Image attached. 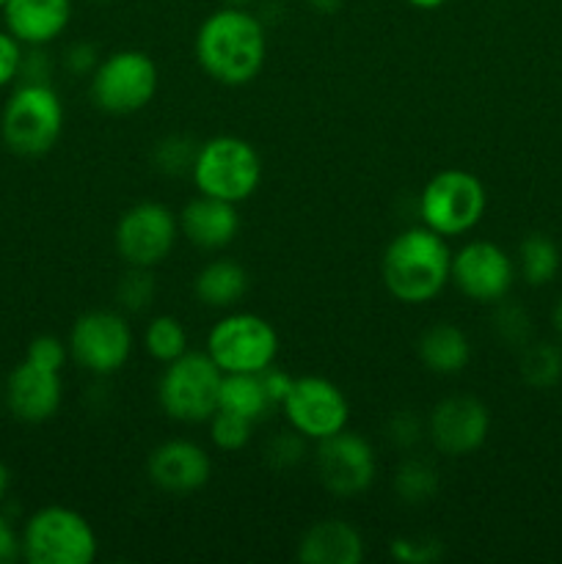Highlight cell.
Masks as SVG:
<instances>
[{
	"label": "cell",
	"mask_w": 562,
	"mask_h": 564,
	"mask_svg": "<svg viewBox=\"0 0 562 564\" xmlns=\"http://www.w3.org/2000/svg\"><path fill=\"white\" fill-rule=\"evenodd\" d=\"M264 55V25L246 6H224L198 25L196 61L215 83L246 86L262 72Z\"/></svg>",
	"instance_id": "obj_1"
},
{
	"label": "cell",
	"mask_w": 562,
	"mask_h": 564,
	"mask_svg": "<svg viewBox=\"0 0 562 564\" xmlns=\"http://www.w3.org/2000/svg\"><path fill=\"white\" fill-rule=\"evenodd\" d=\"M380 275L395 301L408 306L435 301L452 275V251L446 237L435 235L424 224L400 231L386 246Z\"/></svg>",
	"instance_id": "obj_2"
},
{
	"label": "cell",
	"mask_w": 562,
	"mask_h": 564,
	"mask_svg": "<svg viewBox=\"0 0 562 564\" xmlns=\"http://www.w3.org/2000/svg\"><path fill=\"white\" fill-rule=\"evenodd\" d=\"M191 176L204 196L240 204L259 191L262 158L246 138L215 135L198 143Z\"/></svg>",
	"instance_id": "obj_3"
},
{
	"label": "cell",
	"mask_w": 562,
	"mask_h": 564,
	"mask_svg": "<svg viewBox=\"0 0 562 564\" xmlns=\"http://www.w3.org/2000/svg\"><path fill=\"white\" fill-rule=\"evenodd\" d=\"M64 132V105L50 83H22L0 116L3 143L20 158H42Z\"/></svg>",
	"instance_id": "obj_4"
},
{
	"label": "cell",
	"mask_w": 562,
	"mask_h": 564,
	"mask_svg": "<svg viewBox=\"0 0 562 564\" xmlns=\"http://www.w3.org/2000/svg\"><path fill=\"white\" fill-rule=\"evenodd\" d=\"M22 560L31 564H91L97 560V534L91 523L69 507H42L20 532Z\"/></svg>",
	"instance_id": "obj_5"
},
{
	"label": "cell",
	"mask_w": 562,
	"mask_h": 564,
	"mask_svg": "<svg viewBox=\"0 0 562 564\" xmlns=\"http://www.w3.org/2000/svg\"><path fill=\"white\" fill-rule=\"evenodd\" d=\"M488 191L472 171L444 169L430 176L419 196V215L428 229L441 237H461L483 220Z\"/></svg>",
	"instance_id": "obj_6"
},
{
	"label": "cell",
	"mask_w": 562,
	"mask_h": 564,
	"mask_svg": "<svg viewBox=\"0 0 562 564\" xmlns=\"http://www.w3.org/2000/svg\"><path fill=\"white\" fill-rule=\"evenodd\" d=\"M224 372L218 364L204 352L180 356L176 361L165 364L158 380V402L163 413L182 424L209 422L218 411V391Z\"/></svg>",
	"instance_id": "obj_7"
},
{
	"label": "cell",
	"mask_w": 562,
	"mask_h": 564,
	"mask_svg": "<svg viewBox=\"0 0 562 564\" xmlns=\"http://www.w3.org/2000/svg\"><path fill=\"white\" fill-rule=\"evenodd\" d=\"M158 64L143 50H116L97 64L88 83L91 102L110 116L143 110L158 94Z\"/></svg>",
	"instance_id": "obj_8"
},
{
	"label": "cell",
	"mask_w": 562,
	"mask_h": 564,
	"mask_svg": "<svg viewBox=\"0 0 562 564\" xmlns=\"http://www.w3.org/2000/svg\"><path fill=\"white\" fill-rule=\"evenodd\" d=\"M207 356L224 375H259L279 356V334L264 317L251 312L226 314L207 334Z\"/></svg>",
	"instance_id": "obj_9"
},
{
	"label": "cell",
	"mask_w": 562,
	"mask_h": 564,
	"mask_svg": "<svg viewBox=\"0 0 562 564\" xmlns=\"http://www.w3.org/2000/svg\"><path fill=\"white\" fill-rule=\"evenodd\" d=\"M69 356L86 372L108 378L127 364L132 352V328L125 314L94 308L80 314L69 330Z\"/></svg>",
	"instance_id": "obj_10"
},
{
	"label": "cell",
	"mask_w": 562,
	"mask_h": 564,
	"mask_svg": "<svg viewBox=\"0 0 562 564\" xmlns=\"http://www.w3.org/2000/svg\"><path fill=\"white\" fill-rule=\"evenodd\" d=\"M180 237V220L165 204L141 202L127 209L114 231L119 257L130 268H158L165 262Z\"/></svg>",
	"instance_id": "obj_11"
},
{
	"label": "cell",
	"mask_w": 562,
	"mask_h": 564,
	"mask_svg": "<svg viewBox=\"0 0 562 564\" xmlns=\"http://www.w3.org/2000/svg\"><path fill=\"white\" fill-rule=\"evenodd\" d=\"M281 408H284L290 427L317 444L347 430V422H350V402H347L345 391L317 375L292 380V389Z\"/></svg>",
	"instance_id": "obj_12"
},
{
	"label": "cell",
	"mask_w": 562,
	"mask_h": 564,
	"mask_svg": "<svg viewBox=\"0 0 562 564\" xmlns=\"http://www.w3.org/2000/svg\"><path fill=\"white\" fill-rule=\"evenodd\" d=\"M320 485L339 499H353L375 482V449L364 435L342 430L320 441L314 455Z\"/></svg>",
	"instance_id": "obj_13"
},
{
	"label": "cell",
	"mask_w": 562,
	"mask_h": 564,
	"mask_svg": "<svg viewBox=\"0 0 562 564\" xmlns=\"http://www.w3.org/2000/svg\"><path fill=\"white\" fill-rule=\"evenodd\" d=\"M452 284L474 303L507 301L516 281L510 253L490 240H472L452 253Z\"/></svg>",
	"instance_id": "obj_14"
},
{
	"label": "cell",
	"mask_w": 562,
	"mask_h": 564,
	"mask_svg": "<svg viewBox=\"0 0 562 564\" xmlns=\"http://www.w3.org/2000/svg\"><path fill=\"white\" fill-rule=\"evenodd\" d=\"M424 433L435 449L450 457H466L488 441L490 413L479 397L452 394L433 408Z\"/></svg>",
	"instance_id": "obj_15"
},
{
	"label": "cell",
	"mask_w": 562,
	"mask_h": 564,
	"mask_svg": "<svg viewBox=\"0 0 562 564\" xmlns=\"http://www.w3.org/2000/svg\"><path fill=\"white\" fill-rule=\"evenodd\" d=\"M147 474L154 488L165 494L185 496L193 490H202L213 474V460L207 449L193 441L171 438L165 444L154 446L147 460Z\"/></svg>",
	"instance_id": "obj_16"
},
{
	"label": "cell",
	"mask_w": 562,
	"mask_h": 564,
	"mask_svg": "<svg viewBox=\"0 0 562 564\" xmlns=\"http://www.w3.org/2000/svg\"><path fill=\"white\" fill-rule=\"evenodd\" d=\"M64 400L61 372L42 369L31 361H22L11 369L6 380V405L11 416L25 424H42L58 413Z\"/></svg>",
	"instance_id": "obj_17"
},
{
	"label": "cell",
	"mask_w": 562,
	"mask_h": 564,
	"mask_svg": "<svg viewBox=\"0 0 562 564\" xmlns=\"http://www.w3.org/2000/svg\"><path fill=\"white\" fill-rule=\"evenodd\" d=\"M176 220H180V235L202 251H220L240 231L237 204L220 202V198L204 196V193L187 202Z\"/></svg>",
	"instance_id": "obj_18"
},
{
	"label": "cell",
	"mask_w": 562,
	"mask_h": 564,
	"mask_svg": "<svg viewBox=\"0 0 562 564\" xmlns=\"http://www.w3.org/2000/svg\"><path fill=\"white\" fill-rule=\"evenodd\" d=\"M6 31L25 47H44L66 31L72 0H9L3 6Z\"/></svg>",
	"instance_id": "obj_19"
},
{
	"label": "cell",
	"mask_w": 562,
	"mask_h": 564,
	"mask_svg": "<svg viewBox=\"0 0 562 564\" xmlns=\"http://www.w3.org/2000/svg\"><path fill=\"white\" fill-rule=\"evenodd\" d=\"M364 538L353 523L328 518L303 532L298 562L303 564H361Z\"/></svg>",
	"instance_id": "obj_20"
},
{
	"label": "cell",
	"mask_w": 562,
	"mask_h": 564,
	"mask_svg": "<svg viewBox=\"0 0 562 564\" xmlns=\"http://www.w3.org/2000/svg\"><path fill=\"white\" fill-rule=\"evenodd\" d=\"M419 361L424 364V369L435 375H457L468 367V358H472V345H468V336L463 334L457 325L452 323H435L419 336L417 341Z\"/></svg>",
	"instance_id": "obj_21"
},
{
	"label": "cell",
	"mask_w": 562,
	"mask_h": 564,
	"mask_svg": "<svg viewBox=\"0 0 562 564\" xmlns=\"http://www.w3.org/2000/svg\"><path fill=\"white\" fill-rule=\"evenodd\" d=\"M196 297L209 308H229L248 292V273L231 259H213L196 275Z\"/></svg>",
	"instance_id": "obj_22"
},
{
	"label": "cell",
	"mask_w": 562,
	"mask_h": 564,
	"mask_svg": "<svg viewBox=\"0 0 562 564\" xmlns=\"http://www.w3.org/2000/svg\"><path fill=\"white\" fill-rule=\"evenodd\" d=\"M270 408H273V402H270L259 375L229 372L220 378L218 411L237 413V416L257 424L259 419H264V413H268Z\"/></svg>",
	"instance_id": "obj_23"
},
{
	"label": "cell",
	"mask_w": 562,
	"mask_h": 564,
	"mask_svg": "<svg viewBox=\"0 0 562 564\" xmlns=\"http://www.w3.org/2000/svg\"><path fill=\"white\" fill-rule=\"evenodd\" d=\"M518 375L529 389H554L562 380V350L551 341H527L521 347Z\"/></svg>",
	"instance_id": "obj_24"
},
{
	"label": "cell",
	"mask_w": 562,
	"mask_h": 564,
	"mask_svg": "<svg viewBox=\"0 0 562 564\" xmlns=\"http://www.w3.org/2000/svg\"><path fill=\"white\" fill-rule=\"evenodd\" d=\"M518 268L529 286H545L560 270V248L549 235H529L518 248Z\"/></svg>",
	"instance_id": "obj_25"
},
{
	"label": "cell",
	"mask_w": 562,
	"mask_h": 564,
	"mask_svg": "<svg viewBox=\"0 0 562 564\" xmlns=\"http://www.w3.org/2000/svg\"><path fill=\"white\" fill-rule=\"evenodd\" d=\"M143 350L160 361L165 364L176 361L180 356L187 352V330L185 325L180 323L171 314H160V317L149 319L147 330H143Z\"/></svg>",
	"instance_id": "obj_26"
},
{
	"label": "cell",
	"mask_w": 562,
	"mask_h": 564,
	"mask_svg": "<svg viewBox=\"0 0 562 564\" xmlns=\"http://www.w3.org/2000/svg\"><path fill=\"white\" fill-rule=\"evenodd\" d=\"M395 494L406 505H424L439 494V471L422 457H408L395 474Z\"/></svg>",
	"instance_id": "obj_27"
},
{
	"label": "cell",
	"mask_w": 562,
	"mask_h": 564,
	"mask_svg": "<svg viewBox=\"0 0 562 564\" xmlns=\"http://www.w3.org/2000/svg\"><path fill=\"white\" fill-rule=\"evenodd\" d=\"M251 435H253V422L237 416V413L215 411L213 416H209V441H213L220 452L246 449Z\"/></svg>",
	"instance_id": "obj_28"
},
{
	"label": "cell",
	"mask_w": 562,
	"mask_h": 564,
	"mask_svg": "<svg viewBox=\"0 0 562 564\" xmlns=\"http://www.w3.org/2000/svg\"><path fill=\"white\" fill-rule=\"evenodd\" d=\"M116 301L121 308L138 314L152 306L154 301V279L149 268H130L116 284Z\"/></svg>",
	"instance_id": "obj_29"
},
{
	"label": "cell",
	"mask_w": 562,
	"mask_h": 564,
	"mask_svg": "<svg viewBox=\"0 0 562 564\" xmlns=\"http://www.w3.org/2000/svg\"><path fill=\"white\" fill-rule=\"evenodd\" d=\"M198 143H193L185 135H169L158 143V152H154V163L163 174H191L193 160H196Z\"/></svg>",
	"instance_id": "obj_30"
},
{
	"label": "cell",
	"mask_w": 562,
	"mask_h": 564,
	"mask_svg": "<svg viewBox=\"0 0 562 564\" xmlns=\"http://www.w3.org/2000/svg\"><path fill=\"white\" fill-rule=\"evenodd\" d=\"M389 551L402 564H433L444 556L441 540L430 538V534H402V538L391 540Z\"/></svg>",
	"instance_id": "obj_31"
},
{
	"label": "cell",
	"mask_w": 562,
	"mask_h": 564,
	"mask_svg": "<svg viewBox=\"0 0 562 564\" xmlns=\"http://www.w3.org/2000/svg\"><path fill=\"white\" fill-rule=\"evenodd\" d=\"M496 334H499V339H505L507 345H516V347H523L529 339V334H532V325H529V314L523 312L521 306H512V303H505L499 301L496 303Z\"/></svg>",
	"instance_id": "obj_32"
},
{
	"label": "cell",
	"mask_w": 562,
	"mask_h": 564,
	"mask_svg": "<svg viewBox=\"0 0 562 564\" xmlns=\"http://www.w3.org/2000/svg\"><path fill=\"white\" fill-rule=\"evenodd\" d=\"M66 356H69V345L58 339V336L42 334L36 339H31L25 350V361L36 364L42 369H53V372H61L66 364Z\"/></svg>",
	"instance_id": "obj_33"
},
{
	"label": "cell",
	"mask_w": 562,
	"mask_h": 564,
	"mask_svg": "<svg viewBox=\"0 0 562 564\" xmlns=\"http://www.w3.org/2000/svg\"><path fill=\"white\" fill-rule=\"evenodd\" d=\"M303 441L306 438H303L301 433H295V430L273 435L268 444V449H264V457H268L270 466L279 468V471L298 466V463L303 460Z\"/></svg>",
	"instance_id": "obj_34"
},
{
	"label": "cell",
	"mask_w": 562,
	"mask_h": 564,
	"mask_svg": "<svg viewBox=\"0 0 562 564\" xmlns=\"http://www.w3.org/2000/svg\"><path fill=\"white\" fill-rule=\"evenodd\" d=\"M22 47L25 44L17 42L9 31H0V88L11 86L20 77L22 53H25Z\"/></svg>",
	"instance_id": "obj_35"
},
{
	"label": "cell",
	"mask_w": 562,
	"mask_h": 564,
	"mask_svg": "<svg viewBox=\"0 0 562 564\" xmlns=\"http://www.w3.org/2000/svg\"><path fill=\"white\" fill-rule=\"evenodd\" d=\"M422 422H419L417 416H411V413H397V416H391L389 427H386L389 441L400 446V449H408V446L417 444V441L422 438Z\"/></svg>",
	"instance_id": "obj_36"
},
{
	"label": "cell",
	"mask_w": 562,
	"mask_h": 564,
	"mask_svg": "<svg viewBox=\"0 0 562 564\" xmlns=\"http://www.w3.org/2000/svg\"><path fill=\"white\" fill-rule=\"evenodd\" d=\"M64 64L72 75H91L99 64V55L91 44H72L64 55Z\"/></svg>",
	"instance_id": "obj_37"
},
{
	"label": "cell",
	"mask_w": 562,
	"mask_h": 564,
	"mask_svg": "<svg viewBox=\"0 0 562 564\" xmlns=\"http://www.w3.org/2000/svg\"><path fill=\"white\" fill-rule=\"evenodd\" d=\"M22 83H47L50 80V61L44 55L42 47H31L28 53H22V66H20Z\"/></svg>",
	"instance_id": "obj_38"
},
{
	"label": "cell",
	"mask_w": 562,
	"mask_h": 564,
	"mask_svg": "<svg viewBox=\"0 0 562 564\" xmlns=\"http://www.w3.org/2000/svg\"><path fill=\"white\" fill-rule=\"evenodd\" d=\"M22 560V538L6 516H0V564Z\"/></svg>",
	"instance_id": "obj_39"
},
{
	"label": "cell",
	"mask_w": 562,
	"mask_h": 564,
	"mask_svg": "<svg viewBox=\"0 0 562 564\" xmlns=\"http://www.w3.org/2000/svg\"><path fill=\"white\" fill-rule=\"evenodd\" d=\"M259 378H262V386H264V391H268V397L273 405H281V402H284V397L290 394V389H292V380H295V378H290L287 372H281V369H273V367H268L264 372H259Z\"/></svg>",
	"instance_id": "obj_40"
},
{
	"label": "cell",
	"mask_w": 562,
	"mask_h": 564,
	"mask_svg": "<svg viewBox=\"0 0 562 564\" xmlns=\"http://www.w3.org/2000/svg\"><path fill=\"white\" fill-rule=\"evenodd\" d=\"M306 3L312 6L314 11H320V14H334V11L342 9L345 0H306Z\"/></svg>",
	"instance_id": "obj_41"
},
{
	"label": "cell",
	"mask_w": 562,
	"mask_h": 564,
	"mask_svg": "<svg viewBox=\"0 0 562 564\" xmlns=\"http://www.w3.org/2000/svg\"><path fill=\"white\" fill-rule=\"evenodd\" d=\"M9 490H11V471H9V466L0 460V501L9 496Z\"/></svg>",
	"instance_id": "obj_42"
},
{
	"label": "cell",
	"mask_w": 562,
	"mask_h": 564,
	"mask_svg": "<svg viewBox=\"0 0 562 564\" xmlns=\"http://www.w3.org/2000/svg\"><path fill=\"white\" fill-rule=\"evenodd\" d=\"M408 6H413V9H422V11H433V9H441V6L446 3V0H406Z\"/></svg>",
	"instance_id": "obj_43"
},
{
	"label": "cell",
	"mask_w": 562,
	"mask_h": 564,
	"mask_svg": "<svg viewBox=\"0 0 562 564\" xmlns=\"http://www.w3.org/2000/svg\"><path fill=\"white\" fill-rule=\"evenodd\" d=\"M551 323H554V330H556V334L562 336V297H560V301H556L554 314H551Z\"/></svg>",
	"instance_id": "obj_44"
},
{
	"label": "cell",
	"mask_w": 562,
	"mask_h": 564,
	"mask_svg": "<svg viewBox=\"0 0 562 564\" xmlns=\"http://www.w3.org/2000/svg\"><path fill=\"white\" fill-rule=\"evenodd\" d=\"M226 6H248V3H253V0H224Z\"/></svg>",
	"instance_id": "obj_45"
},
{
	"label": "cell",
	"mask_w": 562,
	"mask_h": 564,
	"mask_svg": "<svg viewBox=\"0 0 562 564\" xmlns=\"http://www.w3.org/2000/svg\"><path fill=\"white\" fill-rule=\"evenodd\" d=\"M6 3H9V0H0V11H3V6H6Z\"/></svg>",
	"instance_id": "obj_46"
}]
</instances>
